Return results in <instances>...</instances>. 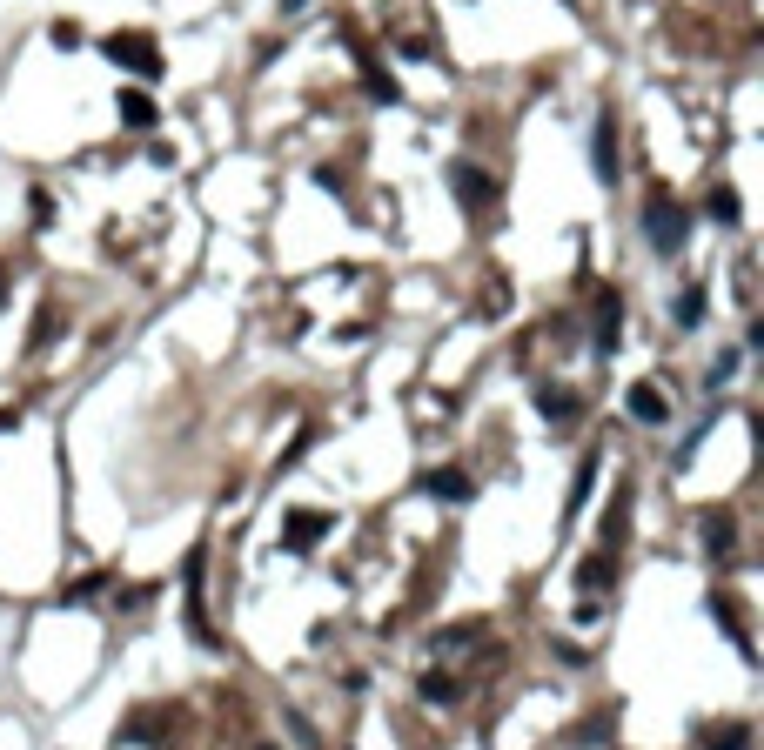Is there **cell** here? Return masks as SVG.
<instances>
[{
    "mask_svg": "<svg viewBox=\"0 0 764 750\" xmlns=\"http://www.w3.org/2000/svg\"><path fill=\"white\" fill-rule=\"evenodd\" d=\"M644 235H651L657 255H677V248H684V208H677L671 195H651L644 201Z\"/></svg>",
    "mask_w": 764,
    "mask_h": 750,
    "instance_id": "obj_1",
    "label": "cell"
},
{
    "mask_svg": "<svg viewBox=\"0 0 764 750\" xmlns=\"http://www.w3.org/2000/svg\"><path fill=\"white\" fill-rule=\"evenodd\" d=\"M630 416L637 422H664L671 416V396H664L657 382H637V389H630Z\"/></svg>",
    "mask_w": 764,
    "mask_h": 750,
    "instance_id": "obj_2",
    "label": "cell"
},
{
    "mask_svg": "<svg viewBox=\"0 0 764 750\" xmlns=\"http://www.w3.org/2000/svg\"><path fill=\"white\" fill-rule=\"evenodd\" d=\"M590 161H597V175L617 181V134H610V121L597 128V141H590Z\"/></svg>",
    "mask_w": 764,
    "mask_h": 750,
    "instance_id": "obj_3",
    "label": "cell"
},
{
    "mask_svg": "<svg viewBox=\"0 0 764 750\" xmlns=\"http://www.w3.org/2000/svg\"><path fill=\"white\" fill-rule=\"evenodd\" d=\"M456 188H463V208H490V175H476V168H456Z\"/></svg>",
    "mask_w": 764,
    "mask_h": 750,
    "instance_id": "obj_4",
    "label": "cell"
},
{
    "mask_svg": "<svg viewBox=\"0 0 764 750\" xmlns=\"http://www.w3.org/2000/svg\"><path fill=\"white\" fill-rule=\"evenodd\" d=\"M108 54H114V61H128V67H141V74H155V47H148V41H108Z\"/></svg>",
    "mask_w": 764,
    "mask_h": 750,
    "instance_id": "obj_5",
    "label": "cell"
},
{
    "mask_svg": "<svg viewBox=\"0 0 764 750\" xmlns=\"http://www.w3.org/2000/svg\"><path fill=\"white\" fill-rule=\"evenodd\" d=\"M429 489H436L443 503H463V496H470V476H463V469H436V476H429Z\"/></svg>",
    "mask_w": 764,
    "mask_h": 750,
    "instance_id": "obj_6",
    "label": "cell"
},
{
    "mask_svg": "<svg viewBox=\"0 0 764 750\" xmlns=\"http://www.w3.org/2000/svg\"><path fill=\"white\" fill-rule=\"evenodd\" d=\"M617 315H624V302H617V295L604 288V295H597V329H604V349L617 342Z\"/></svg>",
    "mask_w": 764,
    "mask_h": 750,
    "instance_id": "obj_7",
    "label": "cell"
},
{
    "mask_svg": "<svg viewBox=\"0 0 764 750\" xmlns=\"http://www.w3.org/2000/svg\"><path fill=\"white\" fill-rule=\"evenodd\" d=\"M677 322H684V329L704 322V288H684V295H677Z\"/></svg>",
    "mask_w": 764,
    "mask_h": 750,
    "instance_id": "obj_8",
    "label": "cell"
},
{
    "mask_svg": "<svg viewBox=\"0 0 764 750\" xmlns=\"http://www.w3.org/2000/svg\"><path fill=\"white\" fill-rule=\"evenodd\" d=\"M704 208H711L718 221H738V195H731V188H711V201H704Z\"/></svg>",
    "mask_w": 764,
    "mask_h": 750,
    "instance_id": "obj_9",
    "label": "cell"
},
{
    "mask_svg": "<svg viewBox=\"0 0 764 750\" xmlns=\"http://www.w3.org/2000/svg\"><path fill=\"white\" fill-rule=\"evenodd\" d=\"M704 744H711V750H744L751 737H744V730L731 724V730H704Z\"/></svg>",
    "mask_w": 764,
    "mask_h": 750,
    "instance_id": "obj_10",
    "label": "cell"
},
{
    "mask_svg": "<svg viewBox=\"0 0 764 750\" xmlns=\"http://www.w3.org/2000/svg\"><path fill=\"white\" fill-rule=\"evenodd\" d=\"M121 114H128V121H135V128H141V121H155V108H148V101H141V94H128V101H121Z\"/></svg>",
    "mask_w": 764,
    "mask_h": 750,
    "instance_id": "obj_11",
    "label": "cell"
},
{
    "mask_svg": "<svg viewBox=\"0 0 764 750\" xmlns=\"http://www.w3.org/2000/svg\"><path fill=\"white\" fill-rule=\"evenodd\" d=\"M704 543H718V556H731V550H724V543H731V523H724V516H718V523H704Z\"/></svg>",
    "mask_w": 764,
    "mask_h": 750,
    "instance_id": "obj_12",
    "label": "cell"
}]
</instances>
